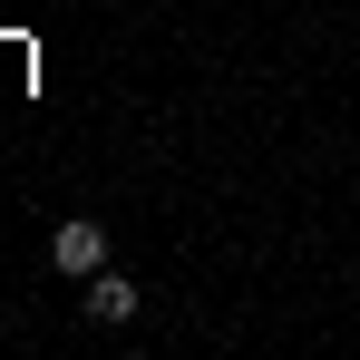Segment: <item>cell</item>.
<instances>
[{
	"instance_id": "6da1fadb",
	"label": "cell",
	"mask_w": 360,
	"mask_h": 360,
	"mask_svg": "<svg viewBox=\"0 0 360 360\" xmlns=\"http://www.w3.org/2000/svg\"><path fill=\"white\" fill-rule=\"evenodd\" d=\"M49 263H59L68 283H88V273H108V224H88V214H68L59 234H49Z\"/></svg>"
},
{
	"instance_id": "7a4b0ae2",
	"label": "cell",
	"mask_w": 360,
	"mask_h": 360,
	"mask_svg": "<svg viewBox=\"0 0 360 360\" xmlns=\"http://www.w3.org/2000/svg\"><path fill=\"white\" fill-rule=\"evenodd\" d=\"M78 292H88V311H98V321H127V311H136V283H127V273H88Z\"/></svg>"
}]
</instances>
